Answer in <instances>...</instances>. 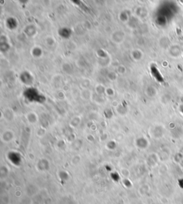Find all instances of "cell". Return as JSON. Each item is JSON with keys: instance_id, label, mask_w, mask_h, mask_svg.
Masks as SVG:
<instances>
[{"instance_id": "obj_1", "label": "cell", "mask_w": 183, "mask_h": 204, "mask_svg": "<svg viewBox=\"0 0 183 204\" xmlns=\"http://www.w3.org/2000/svg\"><path fill=\"white\" fill-rule=\"evenodd\" d=\"M179 111L181 112V113L183 115V104H181L179 106Z\"/></svg>"}, {"instance_id": "obj_2", "label": "cell", "mask_w": 183, "mask_h": 204, "mask_svg": "<svg viewBox=\"0 0 183 204\" xmlns=\"http://www.w3.org/2000/svg\"><path fill=\"white\" fill-rule=\"evenodd\" d=\"M180 163L181 165H182V167H183V159H182V160H181V161H180V163Z\"/></svg>"}]
</instances>
